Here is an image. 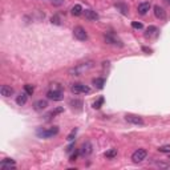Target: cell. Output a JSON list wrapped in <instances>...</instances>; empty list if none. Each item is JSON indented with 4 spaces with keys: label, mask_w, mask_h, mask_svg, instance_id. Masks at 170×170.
<instances>
[{
    "label": "cell",
    "mask_w": 170,
    "mask_h": 170,
    "mask_svg": "<svg viewBox=\"0 0 170 170\" xmlns=\"http://www.w3.org/2000/svg\"><path fill=\"white\" fill-rule=\"evenodd\" d=\"M105 158L106 160H113L114 157L117 156V149H109L108 151H105Z\"/></svg>",
    "instance_id": "603a6c76"
},
{
    "label": "cell",
    "mask_w": 170,
    "mask_h": 170,
    "mask_svg": "<svg viewBox=\"0 0 170 170\" xmlns=\"http://www.w3.org/2000/svg\"><path fill=\"white\" fill-rule=\"evenodd\" d=\"M92 67H93V61H86V63L77 64L75 68L69 69V75H72V76H80L81 73H84V72H86V70H89Z\"/></svg>",
    "instance_id": "6da1fadb"
},
{
    "label": "cell",
    "mask_w": 170,
    "mask_h": 170,
    "mask_svg": "<svg viewBox=\"0 0 170 170\" xmlns=\"http://www.w3.org/2000/svg\"><path fill=\"white\" fill-rule=\"evenodd\" d=\"M132 27H133L134 29H142V27H144V25H142V23H138V21H133V23H132Z\"/></svg>",
    "instance_id": "f1b7e54d"
},
{
    "label": "cell",
    "mask_w": 170,
    "mask_h": 170,
    "mask_svg": "<svg viewBox=\"0 0 170 170\" xmlns=\"http://www.w3.org/2000/svg\"><path fill=\"white\" fill-rule=\"evenodd\" d=\"M73 148H75V144H70L69 146H68L67 149H65V150H67V153H70V151L73 150Z\"/></svg>",
    "instance_id": "1f68e13d"
},
{
    "label": "cell",
    "mask_w": 170,
    "mask_h": 170,
    "mask_svg": "<svg viewBox=\"0 0 170 170\" xmlns=\"http://www.w3.org/2000/svg\"><path fill=\"white\" fill-rule=\"evenodd\" d=\"M70 92L75 94H81V93H89L91 92V88H89L88 85L85 84H80V82H77V84H72L70 85Z\"/></svg>",
    "instance_id": "277c9868"
},
{
    "label": "cell",
    "mask_w": 170,
    "mask_h": 170,
    "mask_svg": "<svg viewBox=\"0 0 170 170\" xmlns=\"http://www.w3.org/2000/svg\"><path fill=\"white\" fill-rule=\"evenodd\" d=\"M70 106L73 108V109H77V110H81L82 108V101L81 100H77V98H75V100H70Z\"/></svg>",
    "instance_id": "44dd1931"
},
{
    "label": "cell",
    "mask_w": 170,
    "mask_h": 170,
    "mask_svg": "<svg viewBox=\"0 0 170 170\" xmlns=\"http://www.w3.org/2000/svg\"><path fill=\"white\" fill-rule=\"evenodd\" d=\"M58 133V126H51L49 129H40L37 130V136L41 138H51Z\"/></svg>",
    "instance_id": "3957f363"
},
{
    "label": "cell",
    "mask_w": 170,
    "mask_h": 170,
    "mask_svg": "<svg viewBox=\"0 0 170 170\" xmlns=\"http://www.w3.org/2000/svg\"><path fill=\"white\" fill-rule=\"evenodd\" d=\"M51 23L55 24V25H60V24H61L60 16H58V15H53V16L51 17Z\"/></svg>",
    "instance_id": "d4e9b609"
},
{
    "label": "cell",
    "mask_w": 170,
    "mask_h": 170,
    "mask_svg": "<svg viewBox=\"0 0 170 170\" xmlns=\"http://www.w3.org/2000/svg\"><path fill=\"white\" fill-rule=\"evenodd\" d=\"M47 106H48V103L45 100H37L35 104H33V108H35V110H37V112L44 110Z\"/></svg>",
    "instance_id": "9a60e30c"
},
{
    "label": "cell",
    "mask_w": 170,
    "mask_h": 170,
    "mask_svg": "<svg viewBox=\"0 0 170 170\" xmlns=\"http://www.w3.org/2000/svg\"><path fill=\"white\" fill-rule=\"evenodd\" d=\"M27 100H28V94H27L25 92H24V93H20L19 96H17V98H16V103H17V105H20V106H23V105H25Z\"/></svg>",
    "instance_id": "ac0fdd59"
},
{
    "label": "cell",
    "mask_w": 170,
    "mask_h": 170,
    "mask_svg": "<svg viewBox=\"0 0 170 170\" xmlns=\"http://www.w3.org/2000/svg\"><path fill=\"white\" fill-rule=\"evenodd\" d=\"M70 12H72L73 16H80V15H81L82 12H84V10H82V7H81L80 4H76L75 7H73L72 10H70Z\"/></svg>",
    "instance_id": "7402d4cb"
},
{
    "label": "cell",
    "mask_w": 170,
    "mask_h": 170,
    "mask_svg": "<svg viewBox=\"0 0 170 170\" xmlns=\"http://www.w3.org/2000/svg\"><path fill=\"white\" fill-rule=\"evenodd\" d=\"M104 39H105V43H108V44H112V45H118V47H124L122 41L117 37L116 35L112 32V31H109V32H105L104 33Z\"/></svg>",
    "instance_id": "7a4b0ae2"
},
{
    "label": "cell",
    "mask_w": 170,
    "mask_h": 170,
    "mask_svg": "<svg viewBox=\"0 0 170 170\" xmlns=\"http://www.w3.org/2000/svg\"><path fill=\"white\" fill-rule=\"evenodd\" d=\"M52 4H53L55 7H60V5L64 4V0H52Z\"/></svg>",
    "instance_id": "f546056e"
},
{
    "label": "cell",
    "mask_w": 170,
    "mask_h": 170,
    "mask_svg": "<svg viewBox=\"0 0 170 170\" xmlns=\"http://www.w3.org/2000/svg\"><path fill=\"white\" fill-rule=\"evenodd\" d=\"M0 93H1V96H4V97H11V96L13 94V89L8 85H1Z\"/></svg>",
    "instance_id": "5bb4252c"
},
{
    "label": "cell",
    "mask_w": 170,
    "mask_h": 170,
    "mask_svg": "<svg viewBox=\"0 0 170 170\" xmlns=\"http://www.w3.org/2000/svg\"><path fill=\"white\" fill-rule=\"evenodd\" d=\"M82 13L85 15V19L89 20V21H97L100 19V16H98V13L96 11H92V10H85Z\"/></svg>",
    "instance_id": "30bf717a"
},
{
    "label": "cell",
    "mask_w": 170,
    "mask_h": 170,
    "mask_svg": "<svg viewBox=\"0 0 170 170\" xmlns=\"http://www.w3.org/2000/svg\"><path fill=\"white\" fill-rule=\"evenodd\" d=\"M92 82H93V85L97 89H103L105 85V79H103V77H96V79H93Z\"/></svg>",
    "instance_id": "d6986e66"
},
{
    "label": "cell",
    "mask_w": 170,
    "mask_h": 170,
    "mask_svg": "<svg viewBox=\"0 0 170 170\" xmlns=\"http://www.w3.org/2000/svg\"><path fill=\"white\" fill-rule=\"evenodd\" d=\"M92 150H93L92 144L89 141H86L85 144H82L81 149H80V154H81V156H89V154L92 153Z\"/></svg>",
    "instance_id": "8fae6325"
},
{
    "label": "cell",
    "mask_w": 170,
    "mask_h": 170,
    "mask_svg": "<svg viewBox=\"0 0 170 170\" xmlns=\"http://www.w3.org/2000/svg\"><path fill=\"white\" fill-rule=\"evenodd\" d=\"M73 36H75L77 40H80V41H85V40H88V33H86V31L80 25L75 27V29H73Z\"/></svg>",
    "instance_id": "8992f818"
},
{
    "label": "cell",
    "mask_w": 170,
    "mask_h": 170,
    "mask_svg": "<svg viewBox=\"0 0 170 170\" xmlns=\"http://www.w3.org/2000/svg\"><path fill=\"white\" fill-rule=\"evenodd\" d=\"M76 133H77V129H73V130L70 132L69 134H68L67 140H68V141H73V140H75V137H76Z\"/></svg>",
    "instance_id": "4316f807"
},
{
    "label": "cell",
    "mask_w": 170,
    "mask_h": 170,
    "mask_svg": "<svg viewBox=\"0 0 170 170\" xmlns=\"http://www.w3.org/2000/svg\"><path fill=\"white\" fill-rule=\"evenodd\" d=\"M153 10H154V15H156L157 19H160V20H165L166 19V12L162 7H160V5H154Z\"/></svg>",
    "instance_id": "7c38bea8"
},
{
    "label": "cell",
    "mask_w": 170,
    "mask_h": 170,
    "mask_svg": "<svg viewBox=\"0 0 170 170\" xmlns=\"http://www.w3.org/2000/svg\"><path fill=\"white\" fill-rule=\"evenodd\" d=\"M148 156V151L145 149H137L134 153L132 154V160L134 163H138V162H142Z\"/></svg>",
    "instance_id": "52a82bcc"
},
{
    "label": "cell",
    "mask_w": 170,
    "mask_h": 170,
    "mask_svg": "<svg viewBox=\"0 0 170 170\" xmlns=\"http://www.w3.org/2000/svg\"><path fill=\"white\" fill-rule=\"evenodd\" d=\"M15 166H16V163H15V161L11 160V158H5L0 162V169L1 170H13Z\"/></svg>",
    "instance_id": "9c48e42d"
},
{
    "label": "cell",
    "mask_w": 170,
    "mask_h": 170,
    "mask_svg": "<svg viewBox=\"0 0 170 170\" xmlns=\"http://www.w3.org/2000/svg\"><path fill=\"white\" fill-rule=\"evenodd\" d=\"M157 33H158V28L154 25H150V27H148L145 36H146V37H151V36H156Z\"/></svg>",
    "instance_id": "ffe728a7"
},
{
    "label": "cell",
    "mask_w": 170,
    "mask_h": 170,
    "mask_svg": "<svg viewBox=\"0 0 170 170\" xmlns=\"http://www.w3.org/2000/svg\"><path fill=\"white\" fill-rule=\"evenodd\" d=\"M104 101H105V100H104V97H100V98H98V100H96V101H94V103H93V105H92V106H93L94 109H100V108L103 106Z\"/></svg>",
    "instance_id": "cb8c5ba5"
},
{
    "label": "cell",
    "mask_w": 170,
    "mask_h": 170,
    "mask_svg": "<svg viewBox=\"0 0 170 170\" xmlns=\"http://www.w3.org/2000/svg\"><path fill=\"white\" fill-rule=\"evenodd\" d=\"M142 51H144V52H148V53H150V52H151V49L146 48V47H142Z\"/></svg>",
    "instance_id": "d6a6232c"
},
{
    "label": "cell",
    "mask_w": 170,
    "mask_h": 170,
    "mask_svg": "<svg viewBox=\"0 0 170 170\" xmlns=\"http://www.w3.org/2000/svg\"><path fill=\"white\" fill-rule=\"evenodd\" d=\"M47 97L49 98V100H53V101H61L64 98L63 89H60V88L51 89V91L47 92Z\"/></svg>",
    "instance_id": "5b68a950"
},
{
    "label": "cell",
    "mask_w": 170,
    "mask_h": 170,
    "mask_svg": "<svg viewBox=\"0 0 170 170\" xmlns=\"http://www.w3.org/2000/svg\"><path fill=\"white\" fill-rule=\"evenodd\" d=\"M163 1H165L166 4H169V5H170V0H163Z\"/></svg>",
    "instance_id": "836d02e7"
},
{
    "label": "cell",
    "mask_w": 170,
    "mask_h": 170,
    "mask_svg": "<svg viewBox=\"0 0 170 170\" xmlns=\"http://www.w3.org/2000/svg\"><path fill=\"white\" fill-rule=\"evenodd\" d=\"M125 120L128 122L133 124V125H144V120H142V117L137 116V114H126Z\"/></svg>",
    "instance_id": "ba28073f"
},
{
    "label": "cell",
    "mask_w": 170,
    "mask_h": 170,
    "mask_svg": "<svg viewBox=\"0 0 170 170\" xmlns=\"http://www.w3.org/2000/svg\"><path fill=\"white\" fill-rule=\"evenodd\" d=\"M63 112H64V108L58 106V108H56V109L51 110L49 113L45 114V120H51V118H53L55 116H57V114H60V113H63Z\"/></svg>",
    "instance_id": "2e32d148"
},
{
    "label": "cell",
    "mask_w": 170,
    "mask_h": 170,
    "mask_svg": "<svg viewBox=\"0 0 170 170\" xmlns=\"http://www.w3.org/2000/svg\"><path fill=\"white\" fill-rule=\"evenodd\" d=\"M24 91H25V93L28 94V96H32L33 91H35V88H33V85L27 84V85H24Z\"/></svg>",
    "instance_id": "484cf974"
},
{
    "label": "cell",
    "mask_w": 170,
    "mask_h": 170,
    "mask_svg": "<svg viewBox=\"0 0 170 170\" xmlns=\"http://www.w3.org/2000/svg\"><path fill=\"white\" fill-rule=\"evenodd\" d=\"M80 154V151H76L75 154H72V156H70V160L69 161H76V158H77V156H79Z\"/></svg>",
    "instance_id": "4dcf8cb0"
},
{
    "label": "cell",
    "mask_w": 170,
    "mask_h": 170,
    "mask_svg": "<svg viewBox=\"0 0 170 170\" xmlns=\"http://www.w3.org/2000/svg\"><path fill=\"white\" fill-rule=\"evenodd\" d=\"M138 13L140 15H146L148 11L150 10V3L149 1H144V3H140L138 4Z\"/></svg>",
    "instance_id": "4fadbf2b"
},
{
    "label": "cell",
    "mask_w": 170,
    "mask_h": 170,
    "mask_svg": "<svg viewBox=\"0 0 170 170\" xmlns=\"http://www.w3.org/2000/svg\"><path fill=\"white\" fill-rule=\"evenodd\" d=\"M158 150L161 153H170V145H165V146H160Z\"/></svg>",
    "instance_id": "83f0119b"
},
{
    "label": "cell",
    "mask_w": 170,
    "mask_h": 170,
    "mask_svg": "<svg viewBox=\"0 0 170 170\" xmlns=\"http://www.w3.org/2000/svg\"><path fill=\"white\" fill-rule=\"evenodd\" d=\"M114 7L117 8V11H120L122 15H128V12H129V7L125 4V3H116L114 4Z\"/></svg>",
    "instance_id": "e0dca14e"
}]
</instances>
